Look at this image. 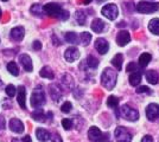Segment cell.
I'll return each instance as SVG.
<instances>
[{
  "mask_svg": "<svg viewBox=\"0 0 159 142\" xmlns=\"http://www.w3.org/2000/svg\"><path fill=\"white\" fill-rule=\"evenodd\" d=\"M73 120H70V118H63L62 120V126L66 130H70L73 128Z\"/></svg>",
  "mask_w": 159,
  "mask_h": 142,
  "instance_id": "37",
  "label": "cell"
},
{
  "mask_svg": "<svg viewBox=\"0 0 159 142\" xmlns=\"http://www.w3.org/2000/svg\"><path fill=\"white\" fill-rule=\"evenodd\" d=\"M83 2H84V4H86V5H88V4H90V2H92V0H84V1H83Z\"/></svg>",
  "mask_w": 159,
  "mask_h": 142,
  "instance_id": "47",
  "label": "cell"
},
{
  "mask_svg": "<svg viewBox=\"0 0 159 142\" xmlns=\"http://www.w3.org/2000/svg\"><path fill=\"white\" fill-rule=\"evenodd\" d=\"M1 85H2V81H1V80H0V87H1Z\"/></svg>",
  "mask_w": 159,
  "mask_h": 142,
  "instance_id": "50",
  "label": "cell"
},
{
  "mask_svg": "<svg viewBox=\"0 0 159 142\" xmlns=\"http://www.w3.org/2000/svg\"><path fill=\"white\" fill-rule=\"evenodd\" d=\"M96 1H98L99 4H101V2H103V1H106V0H96Z\"/></svg>",
  "mask_w": 159,
  "mask_h": 142,
  "instance_id": "48",
  "label": "cell"
},
{
  "mask_svg": "<svg viewBox=\"0 0 159 142\" xmlns=\"http://www.w3.org/2000/svg\"><path fill=\"white\" fill-rule=\"evenodd\" d=\"M5 93L8 97H13L14 95L17 94V88L14 87L13 84H8L6 85V88H5Z\"/></svg>",
  "mask_w": 159,
  "mask_h": 142,
  "instance_id": "35",
  "label": "cell"
},
{
  "mask_svg": "<svg viewBox=\"0 0 159 142\" xmlns=\"http://www.w3.org/2000/svg\"><path fill=\"white\" fill-rule=\"evenodd\" d=\"M6 69H7V71L12 75V76H14V77L19 76V68H18L17 63H14V62H10V63L7 64Z\"/></svg>",
  "mask_w": 159,
  "mask_h": 142,
  "instance_id": "32",
  "label": "cell"
},
{
  "mask_svg": "<svg viewBox=\"0 0 159 142\" xmlns=\"http://www.w3.org/2000/svg\"><path fill=\"white\" fill-rule=\"evenodd\" d=\"M31 105L33 108H42L47 103V96H45V91L42 85H37L33 89L32 94H31Z\"/></svg>",
  "mask_w": 159,
  "mask_h": 142,
  "instance_id": "3",
  "label": "cell"
},
{
  "mask_svg": "<svg viewBox=\"0 0 159 142\" xmlns=\"http://www.w3.org/2000/svg\"><path fill=\"white\" fill-rule=\"evenodd\" d=\"M21 141L23 142H32V139H31V136L30 135H25L23 139H21Z\"/></svg>",
  "mask_w": 159,
  "mask_h": 142,
  "instance_id": "45",
  "label": "cell"
},
{
  "mask_svg": "<svg viewBox=\"0 0 159 142\" xmlns=\"http://www.w3.org/2000/svg\"><path fill=\"white\" fill-rule=\"evenodd\" d=\"M146 117L148 121H156L159 117V104L157 103H151L146 107Z\"/></svg>",
  "mask_w": 159,
  "mask_h": 142,
  "instance_id": "10",
  "label": "cell"
},
{
  "mask_svg": "<svg viewBox=\"0 0 159 142\" xmlns=\"http://www.w3.org/2000/svg\"><path fill=\"white\" fill-rule=\"evenodd\" d=\"M135 10L139 12V13H154L159 10V2H153V1H139L137 5H135Z\"/></svg>",
  "mask_w": 159,
  "mask_h": 142,
  "instance_id": "5",
  "label": "cell"
},
{
  "mask_svg": "<svg viewBox=\"0 0 159 142\" xmlns=\"http://www.w3.org/2000/svg\"><path fill=\"white\" fill-rule=\"evenodd\" d=\"M17 101L21 109L26 110V89L24 85H19L17 88Z\"/></svg>",
  "mask_w": 159,
  "mask_h": 142,
  "instance_id": "12",
  "label": "cell"
},
{
  "mask_svg": "<svg viewBox=\"0 0 159 142\" xmlns=\"http://www.w3.org/2000/svg\"><path fill=\"white\" fill-rule=\"evenodd\" d=\"M31 117H32L34 121H37V122H47V120H52L53 114L51 113V111H49V113H45L43 109L36 108L32 111V114H31Z\"/></svg>",
  "mask_w": 159,
  "mask_h": 142,
  "instance_id": "9",
  "label": "cell"
},
{
  "mask_svg": "<svg viewBox=\"0 0 159 142\" xmlns=\"http://www.w3.org/2000/svg\"><path fill=\"white\" fill-rule=\"evenodd\" d=\"M44 10H45L47 15L52 17V18H57L61 20H66L70 15L66 10L62 8V6L56 4V2H49L47 5H44Z\"/></svg>",
  "mask_w": 159,
  "mask_h": 142,
  "instance_id": "1",
  "label": "cell"
},
{
  "mask_svg": "<svg viewBox=\"0 0 159 142\" xmlns=\"http://www.w3.org/2000/svg\"><path fill=\"white\" fill-rule=\"evenodd\" d=\"M0 17H1V8H0Z\"/></svg>",
  "mask_w": 159,
  "mask_h": 142,
  "instance_id": "51",
  "label": "cell"
},
{
  "mask_svg": "<svg viewBox=\"0 0 159 142\" xmlns=\"http://www.w3.org/2000/svg\"><path fill=\"white\" fill-rule=\"evenodd\" d=\"M94 46H95L96 51H98L100 54H106L107 52H108V50H109V44H108V41H107L105 38H98V39L95 41Z\"/></svg>",
  "mask_w": 159,
  "mask_h": 142,
  "instance_id": "14",
  "label": "cell"
},
{
  "mask_svg": "<svg viewBox=\"0 0 159 142\" xmlns=\"http://www.w3.org/2000/svg\"><path fill=\"white\" fill-rule=\"evenodd\" d=\"M150 1H153V0H150Z\"/></svg>",
  "mask_w": 159,
  "mask_h": 142,
  "instance_id": "53",
  "label": "cell"
},
{
  "mask_svg": "<svg viewBox=\"0 0 159 142\" xmlns=\"http://www.w3.org/2000/svg\"><path fill=\"white\" fill-rule=\"evenodd\" d=\"M80 56H81V54H80L79 49L75 46L68 47L66 50V52H64V58H66V61L69 62V63L76 62L80 58Z\"/></svg>",
  "mask_w": 159,
  "mask_h": 142,
  "instance_id": "11",
  "label": "cell"
},
{
  "mask_svg": "<svg viewBox=\"0 0 159 142\" xmlns=\"http://www.w3.org/2000/svg\"><path fill=\"white\" fill-rule=\"evenodd\" d=\"M86 64L88 65V68L89 69H96L98 67H99L100 62L96 57H94L93 54H89L86 59Z\"/></svg>",
  "mask_w": 159,
  "mask_h": 142,
  "instance_id": "29",
  "label": "cell"
},
{
  "mask_svg": "<svg viewBox=\"0 0 159 142\" xmlns=\"http://www.w3.org/2000/svg\"><path fill=\"white\" fill-rule=\"evenodd\" d=\"M30 12H31V14L38 17V18H44L47 15L44 6H42L40 4H33L32 6L30 7Z\"/></svg>",
  "mask_w": 159,
  "mask_h": 142,
  "instance_id": "20",
  "label": "cell"
},
{
  "mask_svg": "<svg viewBox=\"0 0 159 142\" xmlns=\"http://www.w3.org/2000/svg\"><path fill=\"white\" fill-rule=\"evenodd\" d=\"M64 39L69 44H80L79 43V36L76 32H66L64 36Z\"/></svg>",
  "mask_w": 159,
  "mask_h": 142,
  "instance_id": "30",
  "label": "cell"
},
{
  "mask_svg": "<svg viewBox=\"0 0 159 142\" xmlns=\"http://www.w3.org/2000/svg\"><path fill=\"white\" fill-rule=\"evenodd\" d=\"M51 41H52V43H53V45H55V46H60L61 44H62L60 39L56 37V34H52V37H51Z\"/></svg>",
  "mask_w": 159,
  "mask_h": 142,
  "instance_id": "41",
  "label": "cell"
},
{
  "mask_svg": "<svg viewBox=\"0 0 159 142\" xmlns=\"http://www.w3.org/2000/svg\"><path fill=\"white\" fill-rule=\"evenodd\" d=\"M61 83L62 85L66 89H73L74 88V78L68 74H64L61 78Z\"/></svg>",
  "mask_w": 159,
  "mask_h": 142,
  "instance_id": "26",
  "label": "cell"
},
{
  "mask_svg": "<svg viewBox=\"0 0 159 142\" xmlns=\"http://www.w3.org/2000/svg\"><path fill=\"white\" fill-rule=\"evenodd\" d=\"M146 80L147 82L150 83V84H158L159 82V76L157 74V71H154V70H148V71H146Z\"/></svg>",
  "mask_w": 159,
  "mask_h": 142,
  "instance_id": "25",
  "label": "cell"
},
{
  "mask_svg": "<svg viewBox=\"0 0 159 142\" xmlns=\"http://www.w3.org/2000/svg\"><path fill=\"white\" fill-rule=\"evenodd\" d=\"M80 41H81V44L83 45V46H88L89 45V43L92 41V33H89V32H82L81 36H80Z\"/></svg>",
  "mask_w": 159,
  "mask_h": 142,
  "instance_id": "33",
  "label": "cell"
},
{
  "mask_svg": "<svg viewBox=\"0 0 159 142\" xmlns=\"http://www.w3.org/2000/svg\"><path fill=\"white\" fill-rule=\"evenodd\" d=\"M49 94H50L53 102H58L63 97V93L61 91L58 84H50L49 85Z\"/></svg>",
  "mask_w": 159,
  "mask_h": 142,
  "instance_id": "16",
  "label": "cell"
},
{
  "mask_svg": "<svg viewBox=\"0 0 159 142\" xmlns=\"http://www.w3.org/2000/svg\"><path fill=\"white\" fill-rule=\"evenodd\" d=\"M128 81H129V84H131L132 87L139 85V83L141 82V72H140L139 70H138V71H134V72H131Z\"/></svg>",
  "mask_w": 159,
  "mask_h": 142,
  "instance_id": "23",
  "label": "cell"
},
{
  "mask_svg": "<svg viewBox=\"0 0 159 142\" xmlns=\"http://www.w3.org/2000/svg\"><path fill=\"white\" fill-rule=\"evenodd\" d=\"M12 142H23V141H21V140H17V139H16V140H13Z\"/></svg>",
  "mask_w": 159,
  "mask_h": 142,
  "instance_id": "49",
  "label": "cell"
},
{
  "mask_svg": "<svg viewBox=\"0 0 159 142\" xmlns=\"http://www.w3.org/2000/svg\"><path fill=\"white\" fill-rule=\"evenodd\" d=\"M5 129V118L0 116V131Z\"/></svg>",
  "mask_w": 159,
  "mask_h": 142,
  "instance_id": "44",
  "label": "cell"
},
{
  "mask_svg": "<svg viewBox=\"0 0 159 142\" xmlns=\"http://www.w3.org/2000/svg\"><path fill=\"white\" fill-rule=\"evenodd\" d=\"M148 31L151 33L159 36V18H153L148 23Z\"/></svg>",
  "mask_w": 159,
  "mask_h": 142,
  "instance_id": "28",
  "label": "cell"
},
{
  "mask_svg": "<svg viewBox=\"0 0 159 142\" xmlns=\"http://www.w3.org/2000/svg\"><path fill=\"white\" fill-rule=\"evenodd\" d=\"M141 142H154V141H153V137L151 135H145L141 139Z\"/></svg>",
  "mask_w": 159,
  "mask_h": 142,
  "instance_id": "42",
  "label": "cell"
},
{
  "mask_svg": "<svg viewBox=\"0 0 159 142\" xmlns=\"http://www.w3.org/2000/svg\"><path fill=\"white\" fill-rule=\"evenodd\" d=\"M107 105L109 107V108H118V105H119V98L116 97V96H109L108 98H107Z\"/></svg>",
  "mask_w": 159,
  "mask_h": 142,
  "instance_id": "34",
  "label": "cell"
},
{
  "mask_svg": "<svg viewBox=\"0 0 159 142\" xmlns=\"http://www.w3.org/2000/svg\"><path fill=\"white\" fill-rule=\"evenodd\" d=\"M36 137L39 142H48L49 140H51L52 135L48 131L47 129L37 128L36 129Z\"/></svg>",
  "mask_w": 159,
  "mask_h": 142,
  "instance_id": "19",
  "label": "cell"
},
{
  "mask_svg": "<svg viewBox=\"0 0 159 142\" xmlns=\"http://www.w3.org/2000/svg\"><path fill=\"white\" fill-rule=\"evenodd\" d=\"M116 26L118 27H125L126 26V23H125V21H121V23H119V24H116Z\"/></svg>",
  "mask_w": 159,
  "mask_h": 142,
  "instance_id": "46",
  "label": "cell"
},
{
  "mask_svg": "<svg viewBox=\"0 0 159 142\" xmlns=\"http://www.w3.org/2000/svg\"><path fill=\"white\" fill-rule=\"evenodd\" d=\"M135 91H137V94H148V95L152 94L151 89L147 88V87H144V85H141V87H139V88L137 89Z\"/></svg>",
  "mask_w": 159,
  "mask_h": 142,
  "instance_id": "38",
  "label": "cell"
},
{
  "mask_svg": "<svg viewBox=\"0 0 159 142\" xmlns=\"http://www.w3.org/2000/svg\"><path fill=\"white\" fill-rule=\"evenodd\" d=\"M90 27H92V30H93L94 32H96V33H101L103 30H105V27H106V24H105V21L99 19V18H96V19H94L92 21V24H90Z\"/></svg>",
  "mask_w": 159,
  "mask_h": 142,
  "instance_id": "21",
  "label": "cell"
},
{
  "mask_svg": "<svg viewBox=\"0 0 159 142\" xmlns=\"http://www.w3.org/2000/svg\"><path fill=\"white\" fill-rule=\"evenodd\" d=\"M39 76L43 77V78H48L50 81H52L53 78H55V74H53L52 69L50 68V67H48V65H45V67H43V68L40 69Z\"/></svg>",
  "mask_w": 159,
  "mask_h": 142,
  "instance_id": "22",
  "label": "cell"
},
{
  "mask_svg": "<svg viewBox=\"0 0 159 142\" xmlns=\"http://www.w3.org/2000/svg\"><path fill=\"white\" fill-rule=\"evenodd\" d=\"M131 41V34L128 31H120L116 36V44L119 46H126Z\"/></svg>",
  "mask_w": 159,
  "mask_h": 142,
  "instance_id": "18",
  "label": "cell"
},
{
  "mask_svg": "<svg viewBox=\"0 0 159 142\" xmlns=\"http://www.w3.org/2000/svg\"><path fill=\"white\" fill-rule=\"evenodd\" d=\"M88 139L92 142H112L109 140V134L102 133L98 127H90L88 130Z\"/></svg>",
  "mask_w": 159,
  "mask_h": 142,
  "instance_id": "4",
  "label": "cell"
},
{
  "mask_svg": "<svg viewBox=\"0 0 159 142\" xmlns=\"http://www.w3.org/2000/svg\"><path fill=\"white\" fill-rule=\"evenodd\" d=\"M19 62L21 64L23 69L26 71V72H31L33 69V64H32V59L31 57L26 54H23L19 56Z\"/></svg>",
  "mask_w": 159,
  "mask_h": 142,
  "instance_id": "15",
  "label": "cell"
},
{
  "mask_svg": "<svg viewBox=\"0 0 159 142\" xmlns=\"http://www.w3.org/2000/svg\"><path fill=\"white\" fill-rule=\"evenodd\" d=\"M151 59H152L151 54H148V52H144V54H141L139 56L138 64H139V67H141V68H146V67L148 65V63L151 62Z\"/></svg>",
  "mask_w": 159,
  "mask_h": 142,
  "instance_id": "24",
  "label": "cell"
},
{
  "mask_svg": "<svg viewBox=\"0 0 159 142\" xmlns=\"http://www.w3.org/2000/svg\"><path fill=\"white\" fill-rule=\"evenodd\" d=\"M126 70L128 72H134V71H138V64L134 63V62H131L128 65H127Z\"/></svg>",
  "mask_w": 159,
  "mask_h": 142,
  "instance_id": "39",
  "label": "cell"
},
{
  "mask_svg": "<svg viewBox=\"0 0 159 142\" xmlns=\"http://www.w3.org/2000/svg\"><path fill=\"white\" fill-rule=\"evenodd\" d=\"M75 19H76V21H77L79 25H84V24H86V20H87L86 12L82 11V10L76 11V13H75Z\"/></svg>",
  "mask_w": 159,
  "mask_h": 142,
  "instance_id": "31",
  "label": "cell"
},
{
  "mask_svg": "<svg viewBox=\"0 0 159 142\" xmlns=\"http://www.w3.org/2000/svg\"><path fill=\"white\" fill-rule=\"evenodd\" d=\"M101 13L103 14L107 19H109V20H115V19L118 18L119 10H118V6H116L115 4H108V5L102 7Z\"/></svg>",
  "mask_w": 159,
  "mask_h": 142,
  "instance_id": "8",
  "label": "cell"
},
{
  "mask_svg": "<svg viewBox=\"0 0 159 142\" xmlns=\"http://www.w3.org/2000/svg\"><path fill=\"white\" fill-rule=\"evenodd\" d=\"M118 81V71L112 68H106L101 74V84L107 90H113Z\"/></svg>",
  "mask_w": 159,
  "mask_h": 142,
  "instance_id": "2",
  "label": "cell"
},
{
  "mask_svg": "<svg viewBox=\"0 0 159 142\" xmlns=\"http://www.w3.org/2000/svg\"><path fill=\"white\" fill-rule=\"evenodd\" d=\"M1 1H7V0H1Z\"/></svg>",
  "mask_w": 159,
  "mask_h": 142,
  "instance_id": "52",
  "label": "cell"
},
{
  "mask_svg": "<svg viewBox=\"0 0 159 142\" xmlns=\"http://www.w3.org/2000/svg\"><path fill=\"white\" fill-rule=\"evenodd\" d=\"M51 142H63V141H62V139H61V136L58 134H55V136L51 137Z\"/></svg>",
  "mask_w": 159,
  "mask_h": 142,
  "instance_id": "43",
  "label": "cell"
},
{
  "mask_svg": "<svg viewBox=\"0 0 159 142\" xmlns=\"http://www.w3.org/2000/svg\"><path fill=\"white\" fill-rule=\"evenodd\" d=\"M71 109H73V104H71L69 101L64 102V103L62 104V107H61L62 113H64V114H69V113L71 111Z\"/></svg>",
  "mask_w": 159,
  "mask_h": 142,
  "instance_id": "36",
  "label": "cell"
},
{
  "mask_svg": "<svg viewBox=\"0 0 159 142\" xmlns=\"http://www.w3.org/2000/svg\"><path fill=\"white\" fill-rule=\"evenodd\" d=\"M32 49L33 50H36V51L42 50V43H40L39 41H34L32 43Z\"/></svg>",
  "mask_w": 159,
  "mask_h": 142,
  "instance_id": "40",
  "label": "cell"
},
{
  "mask_svg": "<svg viewBox=\"0 0 159 142\" xmlns=\"http://www.w3.org/2000/svg\"><path fill=\"white\" fill-rule=\"evenodd\" d=\"M122 62H124V56L121 54H116L112 58V64L113 67L116 69V71H121V69H122Z\"/></svg>",
  "mask_w": 159,
  "mask_h": 142,
  "instance_id": "27",
  "label": "cell"
},
{
  "mask_svg": "<svg viewBox=\"0 0 159 142\" xmlns=\"http://www.w3.org/2000/svg\"><path fill=\"white\" fill-rule=\"evenodd\" d=\"M120 115L122 116L124 118H126L131 122H135L139 120L140 114L138 110H135L134 108H132L131 105L128 104H124L121 108H120Z\"/></svg>",
  "mask_w": 159,
  "mask_h": 142,
  "instance_id": "6",
  "label": "cell"
},
{
  "mask_svg": "<svg viewBox=\"0 0 159 142\" xmlns=\"http://www.w3.org/2000/svg\"><path fill=\"white\" fill-rule=\"evenodd\" d=\"M114 137L116 142H132V134L127 130V128L119 126L114 130Z\"/></svg>",
  "mask_w": 159,
  "mask_h": 142,
  "instance_id": "7",
  "label": "cell"
},
{
  "mask_svg": "<svg viewBox=\"0 0 159 142\" xmlns=\"http://www.w3.org/2000/svg\"><path fill=\"white\" fill-rule=\"evenodd\" d=\"M24 36H25V30H24V27L21 26L13 27L11 30V32H10V38L14 41H20L24 38Z\"/></svg>",
  "mask_w": 159,
  "mask_h": 142,
  "instance_id": "17",
  "label": "cell"
},
{
  "mask_svg": "<svg viewBox=\"0 0 159 142\" xmlns=\"http://www.w3.org/2000/svg\"><path fill=\"white\" fill-rule=\"evenodd\" d=\"M8 126H10V129H11L13 133H16V134H23L24 130H25L24 123L20 121L19 118H16V117L10 120Z\"/></svg>",
  "mask_w": 159,
  "mask_h": 142,
  "instance_id": "13",
  "label": "cell"
}]
</instances>
